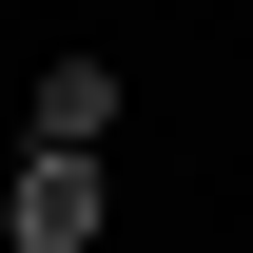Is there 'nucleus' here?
Segmentation results:
<instances>
[{"label": "nucleus", "instance_id": "nucleus-1", "mask_svg": "<svg viewBox=\"0 0 253 253\" xmlns=\"http://www.w3.org/2000/svg\"><path fill=\"white\" fill-rule=\"evenodd\" d=\"M0 234H20V253H78V234H97V156H20Z\"/></svg>", "mask_w": 253, "mask_h": 253}, {"label": "nucleus", "instance_id": "nucleus-2", "mask_svg": "<svg viewBox=\"0 0 253 253\" xmlns=\"http://www.w3.org/2000/svg\"><path fill=\"white\" fill-rule=\"evenodd\" d=\"M117 136V59H39V156H97Z\"/></svg>", "mask_w": 253, "mask_h": 253}]
</instances>
